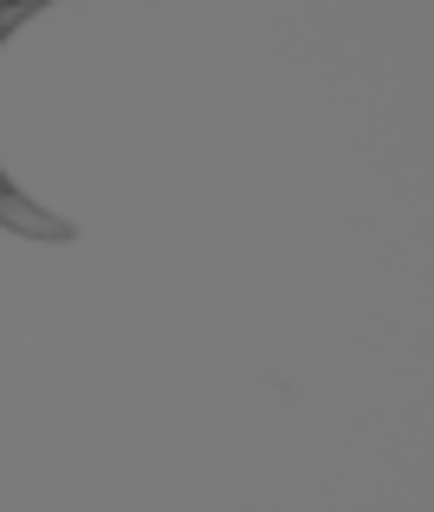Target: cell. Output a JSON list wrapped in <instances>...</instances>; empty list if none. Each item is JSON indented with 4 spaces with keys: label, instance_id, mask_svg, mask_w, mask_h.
I'll return each instance as SVG.
<instances>
[{
    "label": "cell",
    "instance_id": "cell-1",
    "mask_svg": "<svg viewBox=\"0 0 434 512\" xmlns=\"http://www.w3.org/2000/svg\"><path fill=\"white\" fill-rule=\"evenodd\" d=\"M39 7H46V0H0V46H7V33L20 20H33ZM0 227H20V234H39V240H65V234H72V227H59L52 214H39L7 175H0Z\"/></svg>",
    "mask_w": 434,
    "mask_h": 512
}]
</instances>
